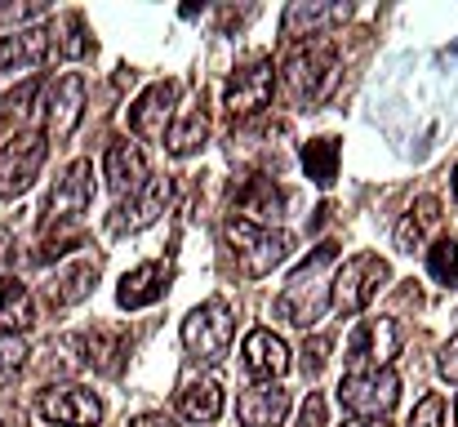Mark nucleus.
I'll use <instances>...</instances> for the list:
<instances>
[{
	"instance_id": "4be33fe9",
	"label": "nucleus",
	"mask_w": 458,
	"mask_h": 427,
	"mask_svg": "<svg viewBox=\"0 0 458 427\" xmlns=\"http://www.w3.org/2000/svg\"><path fill=\"white\" fill-rule=\"evenodd\" d=\"M81 347V361L98 374H121V361H125V338L116 329H89L76 338Z\"/></svg>"
},
{
	"instance_id": "20e7f679",
	"label": "nucleus",
	"mask_w": 458,
	"mask_h": 427,
	"mask_svg": "<svg viewBox=\"0 0 458 427\" xmlns=\"http://www.w3.org/2000/svg\"><path fill=\"white\" fill-rule=\"evenodd\" d=\"M232 334H236V316H232L227 298H209V303L191 307L182 320V347L196 365H218L232 347Z\"/></svg>"
},
{
	"instance_id": "72a5a7b5",
	"label": "nucleus",
	"mask_w": 458,
	"mask_h": 427,
	"mask_svg": "<svg viewBox=\"0 0 458 427\" xmlns=\"http://www.w3.org/2000/svg\"><path fill=\"white\" fill-rule=\"evenodd\" d=\"M437 370H441V379L445 383H458V334L441 347V361H437Z\"/></svg>"
},
{
	"instance_id": "1a4fd4ad",
	"label": "nucleus",
	"mask_w": 458,
	"mask_h": 427,
	"mask_svg": "<svg viewBox=\"0 0 458 427\" xmlns=\"http://www.w3.org/2000/svg\"><path fill=\"white\" fill-rule=\"evenodd\" d=\"M45 156H49V142H45V134H36V130H22V134H13V139L4 142L0 147V201L22 196L40 178Z\"/></svg>"
},
{
	"instance_id": "6e6552de",
	"label": "nucleus",
	"mask_w": 458,
	"mask_h": 427,
	"mask_svg": "<svg viewBox=\"0 0 458 427\" xmlns=\"http://www.w3.org/2000/svg\"><path fill=\"white\" fill-rule=\"evenodd\" d=\"M392 281V272H387V263L378 259V254H356V259H347L343 268H338V277H334V307L343 312V316H356V312H365L374 298H378V289Z\"/></svg>"
},
{
	"instance_id": "39448f33",
	"label": "nucleus",
	"mask_w": 458,
	"mask_h": 427,
	"mask_svg": "<svg viewBox=\"0 0 458 427\" xmlns=\"http://www.w3.org/2000/svg\"><path fill=\"white\" fill-rule=\"evenodd\" d=\"M272 90H276V63H272L267 54H250V58L227 76L223 107H227V116H232V121H250V116L267 112Z\"/></svg>"
},
{
	"instance_id": "9b49d317",
	"label": "nucleus",
	"mask_w": 458,
	"mask_h": 427,
	"mask_svg": "<svg viewBox=\"0 0 458 427\" xmlns=\"http://www.w3.org/2000/svg\"><path fill=\"white\" fill-rule=\"evenodd\" d=\"M40 121H45V142H63L76 134L81 116H85V76L81 72H63L49 94L40 98Z\"/></svg>"
},
{
	"instance_id": "9d476101",
	"label": "nucleus",
	"mask_w": 458,
	"mask_h": 427,
	"mask_svg": "<svg viewBox=\"0 0 458 427\" xmlns=\"http://www.w3.org/2000/svg\"><path fill=\"white\" fill-rule=\"evenodd\" d=\"M89 205H94V165H89V160H72L67 174L54 183V192H49V201H45L40 227H45V232L67 227V223H76L81 214H89Z\"/></svg>"
},
{
	"instance_id": "2eb2a0df",
	"label": "nucleus",
	"mask_w": 458,
	"mask_h": 427,
	"mask_svg": "<svg viewBox=\"0 0 458 427\" xmlns=\"http://www.w3.org/2000/svg\"><path fill=\"white\" fill-rule=\"evenodd\" d=\"M40 419L58 427H98L103 419V401L89 388H49L40 392Z\"/></svg>"
},
{
	"instance_id": "e433bc0d",
	"label": "nucleus",
	"mask_w": 458,
	"mask_h": 427,
	"mask_svg": "<svg viewBox=\"0 0 458 427\" xmlns=\"http://www.w3.org/2000/svg\"><path fill=\"white\" fill-rule=\"evenodd\" d=\"M454 196H458V169H454Z\"/></svg>"
},
{
	"instance_id": "f704fd0d",
	"label": "nucleus",
	"mask_w": 458,
	"mask_h": 427,
	"mask_svg": "<svg viewBox=\"0 0 458 427\" xmlns=\"http://www.w3.org/2000/svg\"><path fill=\"white\" fill-rule=\"evenodd\" d=\"M130 427H178L169 414H143V419H134Z\"/></svg>"
},
{
	"instance_id": "f3484780",
	"label": "nucleus",
	"mask_w": 458,
	"mask_h": 427,
	"mask_svg": "<svg viewBox=\"0 0 458 427\" xmlns=\"http://www.w3.org/2000/svg\"><path fill=\"white\" fill-rule=\"evenodd\" d=\"M352 18V9L347 4H316V0H299V4H290L285 9V22H281V31L290 36V40H320L329 27H343Z\"/></svg>"
},
{
	"instance_id": "f257e3e1",
	"label": "nucleus",
	"mask_w": 458,
	"mask_h": 427,
	"mask_svg": "<svg viewBox=\"0 0 458 427\" xmlns=\"http://www.w3.org/2000/svg\"><path fill=\"white\" fill-rule=\"evenodd\" d=\"M334 263H338V245H316L311 254H307V263L285 281V289L276 294V316L285 320V325H294V329H311L334 303V281H329V272H334Z\"/></svg>"
},
{
	"instance_id": "ddd939ff",
	"label": "nucleus",
	"mask_w": 458,
	"mask_h": 427,
	"mask_svg": "<svg viewBox=\"0 0 458 427\" xmlns=\"http://www.w3.org/2000/svg\"><path fill=\"white\" fill-rule=\"evenodd\" d=\"M165 205H169V178H148L134 196H125V201L112 209L107 232H112L116 241H121V236H134V232L152 227L156 218L165 214Z\"/></svg>"
},
{
	"instance_id": "4468645a",
	"label": "nucleus",
	"mask_w": 458,
	"mask_h": 427,
	"mask_svg": "<svg viewBox=\"0 0 458 427\" xmlns=\"http://www.w3.org/2000/svg\"><path fill=\"white\" fill-rule=\"evenodd\" d=\"M49 58H58L54 27H22V31L0 36V72H36Z\"/></svg>"
},
{
	"instance_id": "473e14b6",
	"label": "nucleus",
	"mask_w": 458,
	"mask_h": 427,
	"mask_svg": "<svg viewBox=\"0 0 458 427\" xmlns=\"http://www.w3.org/2000/svg\"><path fill=\"white\" fill-rule=\"evenodd\" d=\"M299 427H325V397L307 392L303 410H299Z\"/></svg>"
},
{
	"instance_id": "aec40b11",
	"label": "nucleus",
	"mask_w": 458,
	"mask_h": 427,
	"mask_svg": "<svg viewBox=\"0 0 458 427\" xmlns=\"http://www.w3.org/2000/svg\"><path fill=\"white\" fill-rule=\"evenodd\" d=\"M165 281H169V268L165 263H139L134 272L121 277V289H116V303L125 312H139V307H152L165 298Z\"/></svg>"
},
{
	"instance_id": "cd10ccee",
	"label": "nucleus",
	"mask_w": 458,
	"mask_h": 427,
	"mask_svg": "<svg viewBox=\"0 0 458 427\" xmlns=\"http://www.w3.org/2000/svg\"><path fill=\"white\" fill-rule=\"evenodd\" d=\"M54 31H58V58H85V54H94V40H89L81 13H67L63 27H54Z\"/></svg>"
},
{
	"instance_id": "c85d7f7f",
	"label": "nucleus",
	"mask_w": 458,
	"mask_h": 427,
	"mask_svg": "<svg viewBox=\"0 0 458 427\" xmlns=\"http://www.w3.org/2000/svg\"><path fill=\"white\" fill-rule=\"evenodd\" d=\"M428 272L441 285L458 289V241H437V245L428 250Z\"/></svg>"
},
{
	"instance_id": "c756f323",
	"label": "nucleus",
	"mask_w": 458,
	"mask_h": 427,
	"mask_svg": "<svg viewBox=\"0 0 458 427\" xmlns=\"http://www.w3.org/2000/svg\"><path fill=\"white\" fill-rule=\"evenodd\" d=\"M27 356H31V347L22 334H0V383H9L27 365Z\"/></svg>"
},
{
	"instance_id": "4c0bfd02",
	"label": "nucleus",
	"mask_w": 458,
	"mask_h": 427,
	"mask_svg": "<svg viewBox=\"0 0 458 427\" xmlns=\"http://www.w3.org/2000/svg\"><path fill=\"white\" fill-rule=\"evenodd\" d=\"M454 423H458V401H454Z\"/></svg>"
},
{
	"instance_id": "f03ea898",
	"label": "nucleus",
	"mask_w": 458,
	"mask_h": 427,
	"mask_svg": "<svg viewBox=\"0 0 458 427\" xmlns=\"http://www.w3.org/2000/svg\"><path fill=\"white\" fill-rule=\"evenodd\" d=\"M281 76H285V90H290V98L299 107H316V103H325L338 90L343 58H338V49L329 40H307L285 58Z\"/></svg>"
},
{
	"instance_id": "6ab92c4d",
	"label": "nucleus",
	"mask_w": 458,
	"mask_h": 427,
	"mask_svg": "<svg viewBox=\"0 0 458 427\" xmlns=\"http://www.w3.org/2000/svg\"><path fill=\"white\" fill-rule=\"evenodd\" d=\"M285 414H290V392L276 383H259V388L241 392V401H236L241 427H281Z\"/></svg>"
},
{
	"instance_id": "412c9836",
	"label": "nucleus",
	"mask_w": 458,
	"mask_h": 427,
	"mask_svg": "<svg viewBox=\"0 0 458 427\" xmlns=\"http://www.w3.org/2000/svg\"><path fill=\"white\" fill-rule=\"evenodd\" d=\"M227 397H223V383L218 379H191L182 392H178V414L187 423H214L223 414Z\"/></svg>"
},
{
	"instance_id": "393cba45",
	"label": "nucleus",
	"mask_w": 458,
	"mask_h": 427,
	"mask_svg": "<svg viewBox=\"0 0 458 427\" xmlns=\"http://www.w3.org/2000/svg\"><path fill=\"white\" fill-rule=\"evenodd\" d=\"M437 223H441V201H437V196H423V201L401 218V227H396V250H401V254H414Z\"/></svg>"
},
{
	"instance_id": "2f4dec72",
	"label": "nucleus",
	"mask_w": 458,
	"mask_h": 427,
	"mask_svg": "<svg viewBox=\"0 0 458 427\" xmlns=\"http://www.w3.org/2000/svg\"><path fill=\"white\" fill-rule=\"evenodd\" d=\"M441 419H445V401L441 397H423L405 427H441Z\"/></svg>"
},
{
	"instance_id": "a211bd4d",
	"label": "nucleus",
	"mask_w": 458,
	"mask_h": 427,
	"mask_svg": "<svg viewBox=\"0 0 458 427\" xmlns=\"http://www.w3.org/2000/svg\"><path fill=\"white\" fill-rule=\"evenodd\" d=\"M241 356H245V374H250V379H263V383H272V379H281V374L290 370V347H285V338L272 334V329H254V334L245 338Z\"/></svg>"
},
{
	"instance_id": "c9c22d12",
	"label": "nucleus",
	"mask_w": 458,
	"mask_h": 427,
	"mask_svg": "<svg viewBox=\"0 0 458 427\" xmlns=\"http://www.w3.org/2000/svg\"><path fill=\"white\" fill-rule=\"evenodd\" d=\"M343 427H392L387 419H347Z\"/></svg>"
},
{
	"instance_id": "0eeeda50",
	"label": "nucleus",
	"mask_w": 458,
	"mask_h": 427,
	"mask_svg": "<svg viewBox=\"0 0 458 427\" xmlns=\"http://www.w3.org/2000/svg\"><path fill=\"white\" fill-rule=\"evenodd\" d=\"M338 401L352 419H387V410L401 401V379H396V370L347 374L338 383Z\"/></svg>"
},
{
	"instance_id": "f8f14e48",
	"label": "nucleus",
	"mask_w": 458,
	"mask_h": 427,
	"mask_svg": "<svg viewBox=\"0 0 458 427\" xmlns=\"http://www.w3.org/2000/svg\"><path fill=\"white\" fill-rule=\"evenodd\" d=\"M174 112H178V81H156L130 103V130L143 142H165Z\"/></svg>"
},
{
	"instance_id": "a878e982",
	"label": "nucleus",
	"mask_w": 458,
	"mask_h": 427,
	"mask_svg": "<svg viewBox=\"0 0 458 427\" xmlns=\"http://www.w3.org/2000/svg\"><path fill=\"white\" fill-rule=\"evenodd\" d=\"M338 139H311L303 142V169L316 187H329L338 178Z\"/></svg>"
},
{
	"instance_id": "bb28decb",
	"label": "nucleus",
	"mask_w": 458,
	"mask_h": 427,
	"mask_svg": "<svg viewBox=\"0 0 458 427\" xmlns=\"http://www.w3.org/2000/svg\"><path fill=\"white\" fill-rule=\"evenodd\" d=\"M27 320H31L27 289L18 281H0V334H18Z\"/></svg>"
},
{
	"instance_id": "dca6fc26",
	"label": "nucleus",
	"mask_w": 458,
	"mask_h": 427,
	"mask_svg": "<svg viewBox=\"0 0 458 427\" xmlns=\"http://www.w3.org/2000/svg\"><path fill=\"white\" fill-rule=\"evenodd\" d=\"M103 178H107V187L116 192V196H134L152 174H148V156H143V147L130 139H116L107 142V151H103Z\"/></svg>"
},
{
	"instance_id": "7c9ffc66",
	"label": "nucleus",
	"mask_w": 458,
	"mask_h": 427,
	"mask_svg": "<svg viewBox=\"0 0 458 427\" xmlns=\"http://www.w3.org/2000/svg\"><path fill=\"white\" fill-rule=\"evenodd\" d=\"M303 361H299V370H303V379H316L320 370H325V361H329V338L325 334H316V338H307L303 352H299Z\"/></svg>"
},
{
	"instance_id": "7ed1b4c3",
	"label": "nucleus",
	"mask_w": 458,
	"mask_h": 427,
	"mask_svg": "<svg viewBox=\"0 0 458 427\" xmlns=\"http://www.w3.org/2000/svg\"><path fill=\"white\" fill-rule=\"evenodd\" d=\"M223 236H227V245H232V259H236V268H241L250 281H263V277H272V272H276V268L290 259V250H294L290 232H281V227H267V223H254V218H227Z\"/></svg>"
},
{
	"instance_id": "b1692460",
	"label": "nucleus",
	"mask_w": 458,
	"mask_h": 427,
	"mask_svg": "<svg viewBox=\"0 0 458 427\" xmlns=\"http://www.w3.org/2000/svg\"><path fill=\"white\" fill-rule=\"evenodd\" d=\"M209 139V116H205V103H191L174 125H169V134H165V147L174 151V156H191V151H200Z\"/></svg>"
},
{
	"instance_id": "5701e85b",
	"label": "nucleus",
	"mask_w": 458,
	"mask_h": 427,
	"mask_svg": "<svg viewBox=\"0 0 458 427\" xmlns=\"http://www.w3.org/2000/svg\"><path fill=\"white\" fill-rule=\"evenodd\" d=\"M98 259H81V263H72V268H63L54 281H49V303L54 307H72V303H81V298H89V289L98 281Z\"/></svg>"
},
{
	"instance_id": "423d86ee",
	"label": "nucleus",
	"mask_w": 458,
	"mask_h": 427,
	"mask_svg": "<svg viewBox=\"0 0 458 427\" xmlns=\"http://www.w3.org/2000/svg\"><path fill=\"white\" fill-rule=\"evenodd\" d=\"M401 352V325L392 316H369L352 329L347 338V374H365V370H392Z\"/></svg>"
}]
</instances>
